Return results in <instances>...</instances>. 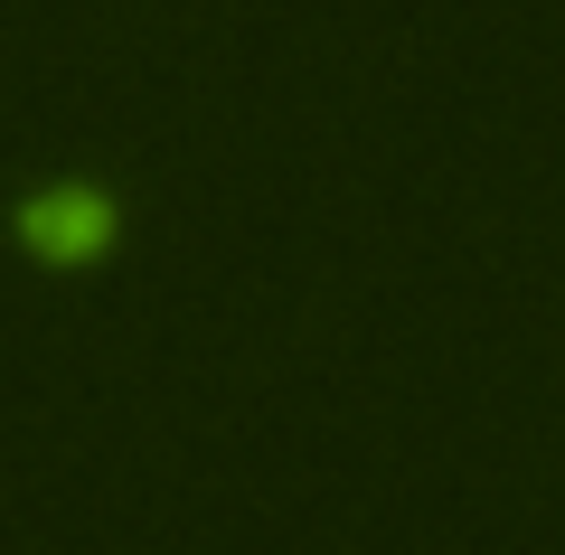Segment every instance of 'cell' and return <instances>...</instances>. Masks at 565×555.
I'll use <instances>...</instances> for the list:
<instances>
[{
    "mask_svg": "<svg viewBox=\"0 0 565 555\" xmlns=\"http://www.w3.org/2000/svg\"><path fill=\"white\" fill-rule=\"evenodd\" d=\"M20 226H29V236H39V245H57V255H66V245H85V236H95V226H104V207L85 199V189H39Z\"/></svg>",
    "mask_w": 565,
    "mask_h": 555,
    "instance_id": "obj_1",
    "label": "cell"
}]
</instances>
